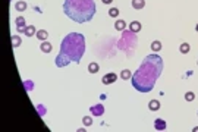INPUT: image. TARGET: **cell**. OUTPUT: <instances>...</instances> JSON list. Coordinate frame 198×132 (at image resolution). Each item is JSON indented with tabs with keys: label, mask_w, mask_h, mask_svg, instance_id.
Listing matches in <instances>:
<instances>
[{
	"label": "cell",
	"mask_w": 198,
	"mask_h": 132,
	"mask_svg": "<svg viewBox=\"0 0 198 132\" xmlns=\"http://www.w3.org/2000/svg\"><path fill=\"white\" fill-rule=\"evenodd\" d=\"M37 110H38V113H40L41 116H44V114H46V110H44V107H43L41 104H38V106H37Z\"/></svg>",
	"instance_id": "obj_25"
},
{
	"label": "cell",
	"mask_w": 198,
	"mask_h": 132,
	"mask_svg": "<svg viewBox=\"0 0 198 132\" xmlns=\"http://www.w3.org/2000/svg\"><path fill=\"white\" fill-rule=\"evenodd\" d=\"M189 50H191V47H189L188 43H182L181 47H179V51L182 53V55H187V53H189Z\"/></svg>",
	"instance_id": "obj_18"
},
{
	"label": "cell",
	"mask_w": 198,
	"mask_h": 132,
	"mask_svg": "<svg viewBox=\"0 0 198 132\" xmlns=\"http://www.w3.org/2000/svg\"><path fill=\"white\" fill-rule=\"evenodd\" d=\"M88 72H90V73H97V72H98V63L91 62V63L88 65Z\"/></svg>",
	"instance_id": "obj_17"
},
{
	"label": "cell",
	"mask_w": 198,
	"mask_h": 132,
	"mask_svg": "<svg viewBox=\"0 0 198 132\" xmlns=\"http://www.w3.org/2000/svg\"><path fill=\"white\" fill-rule=\"evenodd\" d=\"M34 34H37L35 26H34V25H28L27 28H25V32H23V35H27V37H32Z\"/></svg>",
	"instance_id": "obj_14"
},
{
	"label": "cell",
	"mask_w": 198,
	"mask_h": 132,
	"mask_svg": "<svg viewBox=\"0 0 198 132\" xmlns=\"http://www.w3.org/2000/svg\"><path fill=\"white\" fill-rule=\"evenodd\" d=\"M192 132H198V126H195V128L192 129Z\"/></svg>",
	"instance_id": "obj_27"
},
{
	"label": "cell",
	"mask_w": 198,
	"mask_h": 132,
	"mask_svg": "<svg viewBox=\"0 0 198 132\" xmlns=\"http://www.w3.org/2000/svg\"><path fill=\"white\" fill-rule=\"evenodd\" d=\"M151 50L153 51H160V50H162V43H160V41H153L151 43Z\"/></svg>",
	"instance_id": "obj_19"
},
{
	"label": "cell",
	"mask_w": 198,
	"mask_h": 132,
	"mask_svg": "<svg viewBox=\"0 0 198 132\" xmlns=\"http://www.w3.org/2000/svg\"><path fill=\"white\" fill-rule=\"evenodd\" d=\"M90 112L93 113V116H103L104 114V106L103 104H95L90 107Z\"/></svg>",
	"instance_id": "obj_5"
},
{
	"label": "cell",
	"mask_w": 198,
	"mask_h": 132,
	"mask_svg": "<svg viewBox=\"0 0 198 132\" xmlns=\"http://www.w3.org/2000/svg\"><path fill=\"white\" fill-rule=\"evenodd\" d=\"M101 2H103L104 5H110V3H112V2H113V0H101Z\"/></svg>",
	"instance_id": "obj_26"
},
{
	"label": "cell",
	"mask_w": 198,
	"mask_h": 132,
	"mask_svg": "<svg viewBox=\"0 0 198 132\" xmlns=\"http://www.w3.org/2000/svg\"><path fill=\"white\" fill-rule=\"evenodd\" d=\"M148 109H150L151 112H157L160 109V101L158 100H151L150 103H148Z\"/></svg>",
	"instance_id": "obj_11"
},
{
	"label": "cell",
	"mask_w": 198,
	"mask_h": 132,
	"mask_svg": "<svg viewBox=\"0 0 198 132\" xmlns=\"http://www.w3.org/2000/svg\"><path fill=\"white\" fill-rule=\"evenodd\" d=\"M40 50H41L43 53H50V51L53 50V47H52V44L48 43V41H43L41 46H40Z\"/></svg>",
	"instance_id": "obj_12"
},
{
	"label": "cell",
	"mask_w": 198,
	"mask_h": 132,
	"mask_svg": "<svg viewBox=\"0 0 198 132\" xmlns=\"http://www.w3.org/2000/svg\"><path fill=\"white\" fill-rule=\"evenodd\" d=\"M185 100H187V101H194L195 100V94L192 91H188L187 94H185Z\"/></svg>",
	"instance_id": "obj_24"
},
{
	"label": "cell",
	"mask_w": 198,
	"mask_h": 132,
	"mask_svg": "<svg viewBox=\"0 0 198 132\" xmlns=\"http://www.w3.org/2000/svg\"><path fill=\"white\" fill-rule=\"evenodd\" d=\"M85 53V37L79 32L68 34L60 44V51L54 59L57 68H65L69 63H81Z\"/></svg>",
	"instance_id": "obj_2"
},
{
	"label": "cell",
	"mask_w": 198,
	"mask_h": 132,
	"mask_svg": "<svg viewBox=\"0 0 198 132\" xmlns=\"http://www.w3.org/2000/svg\"><path fill=\"white\" fill-rule=\"evenodd\" d=\"M95 10L94 0H65L63 3L65 15L77 24L90 22L95 15Z\"/></svg>",
	"instance_id": "obj_3"
},
{
	"label": "cell",
	"mask_w": 198,
	"mask_h": 132,
	"mask_svg": "<svg viewBox=\"0 0 198 132\" xmlns=\"http://www.w3.org/2000/svg\"><path fill=\"white\" fill-rule=\"evenodd\" d=\"M195 31L198 32V24H197V26H195Z\"/></svg>",
	"instance_id": "obj_28"
},
{
	"label": "cell",
	"mask_w": 198,
	"mask_h": 132,
	"mask_svg": "<svg viewBox=\"0 0 198 132\" xmlns=\"http://www.w3.org/2000/svg\"><path fill=\"white\" fill-rule=\"evenodd\" d=\"M120 78H122V79H125V81H126V79H129V78H132V73H131V71H128V69H123V71H122V73H120Z\"/></svg>",
	"instance_id": "obj_20"
},
{
	"label": "cell",
	"mask_w": 198,
	"mask_h": 132,
	"mask_svg": "<svg viewBox=\"0 0 198 132\" xmlns=\"http://www.w3.org/2000/svg\"><path fill=\"white\" fill-rule=\"evenodd\" d=\"M154 129L156 131H164L166 129V122L163 121V119H156L154 121Z\"/></svg>",
	"instance_id": "obj_7"
},
{
	"label": "cell",
	"mask_w": 198,
	"mask_h": 132,
	"mask_svg": "<svg viewBox=\"0 0 198 132\" xmlns=\"http://www.w3.org/2000/svg\"><path fill=\"white\" fill-rule=\"evenodd\" d=\"M125 28H126V22L123 19H117L115 24V30L116 31H125Z\"/></svg>",
	"instance_id": "obj_9"
},
{
	"label": "cell",
	"mask_w": 198,
	"mask_h": 132,
	"mask_svg": "<svg viewBox=\"0 0 198 132\" xmlns=\"http://www.w3.org/2000/svg\"><path fill=\"white\" fill-rule=\"evenodd\" d=\"M144 6H145V0H132V7H134V9L140 10V9H142Z\"/></svg>",
	"instance_id": "obj_13"
},
{
	"label": "cell",
	"mask_w": 198,
	"mask_h": 132,
	"mask_svg": "<svg viewBox=\"0 0 198 132\" xmlns=\"http://www.w3.org/2000/svg\"><path fill=\"white\" fill-rule=\"evenodd\" d=\"M37 38L40 40V41H47V37H48V32L46 31V30H38L37 31Z\"/></svg>",
	"instance_id": "obj_10"
},
{
	"label": "cell",
	"mask_w": 198,
	"mask_h": 132,
	"mask_svg": "<svg viewBox=\"0 0 198 132\" xmlns=\"http://www.w3.org/2000/svg\"><path fill=\"white\" fill-rule=\"evenodd\" d=\"M163 68H164V63H163V59L160 57L158 55H150L147 56L142 63L140 65V68L137 69L131 78L132 81V87L142 92V94H147V92H150L157 79L160 78L163 72Z\"/></svg>",
	"instance_id": "obj_1"
},
{
	"label": "cell",
	"mask_w": 198,
	"mask_h": 132,
	"mask_svg": "<svg viewBox=\"0 0 198 132\" xmlns=\"http://www.w3.org/2000/svg\"><path fill=\"white\" fill-rule=\"evenodd\" d=\"M109 16L117 18V16H119V9H117V7H112V9L109 10Z\"/></svg>",
	"instance_id": "obj_22"
},
{
	"label": "cell",
	"mask_w": 198,
	"mask_h": 132,
	"mask_svg": "<svg viewBox=\"0 0 198 132\" xmlns=\"http://www.w3.org/2000/svg\"><path fill=\"white\" fill-rule=\"evenodd\" d=\"M141 28H142V25H141L138 21H132V22L129 24V30H131L132 32H135V34L140 32V31H141Z\"/></svg>",
	"instance_id": "obj_8"
},
{
	"label": "cell",
	"mask_w": 198,
	"mask_h": 132,
	"mask_svg": "<svg viewBox=\"0 0 198 132\" xmlns=\"http://www.w3.org/2000/svg\"><path fill=\"white\" fill-rule=\"evenodd\" d=\"M117 81V75L115 73V72H109V73H106L103 78H101V82L104 84V85H110V84H113V82H116Z\"/></svg>",
	"instance_id": "obj_4"
},
{
	"label": "cell",
	"mask_w": 198,
	"mask_h": 132,
	"mask_svg": "<svg viewBox=\"0 0 198 132\" xmlns=\"http://www.w3.org/2000/svg\"><path fill=\"white\" fill-rule=\"evenodd\" d=\"M23 87H25V90L30 92V91L34 90V82L32 81H25V82H23Z\"/></svg>",
	"instance_id": "obj_23"
},
{
	"label": "cell",
	"mask_w": 198,
	"mask_h": 132,
	"mask_svg": "<svg viewBox=\"0 0 198 132\" xmlns=\"http://www.w3.org/2000/svg\"><path fill=\"white\" fill-rule=\"evenodd\" d=\"M16 22V31L18 32H25V28H27V25H25V18L23 16H18L15 19Z\"/></svg>",
	"instance_id": "obj_6"
},
{
	"label": "cell",
	"mask_w": 198,
	"mask_h": 132,
	"mask_svg": "<svg viewBox=\"0 0 198 132\" xmlns=\"http://www.w3.org/2000/svg\"><path fill=\"white\" fill-rule=\"evenodd\" d=\"M15 9H16L18 12H23V10L27 9V3L23 2V0H19V2L15 3Z\"/></svg>",
	"instance_id": "obj_15"
},
{
	"label": "cell",
	"mask_w": 198,
	"mask_h": 132,
	"mask_svg": "<svg viewBox=\"0 0 198 132\" xmlns=\"http://www.w3.org/2000/svg\"><path fill=\"white\" fill-rule=\"evenodd\" d=\"M197 65H198V60H197Z\"/></svg>",
	"instance_id": "obj_29"
},
{
	"label": "cell",
	"mask_w": 198,
	"mask_h": 132,
	"mask_svg": "<svg viewBox=\"0 0 198 132\" xmlns=\"http://www.w3.org/2000/svg\"><path fill=\"white\" fill-rule=\"evenodd\" d=\"M21 43H22V40H21V37H19V35H12V46H13L15 48H16V47H19V46H21Z\"/></svg>",
	"instance_id": "obj_16"
},
{
	"label": "cell",
	"mask_w": 198,
	"mask_h": 132,
	"mask_svg": "<svg viewBox=\"0 0 198 132\" xmlns=\"http://www.w3.org/2000/svg\"><path fill=\"white\" fill-rule=\"evenodd\" d=\"M82 123H84L85 126H91V125H93V117L84 116V117H82Z\"/></svg>",
	"instance_id": "obj_21"
}]
</instances>
